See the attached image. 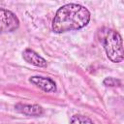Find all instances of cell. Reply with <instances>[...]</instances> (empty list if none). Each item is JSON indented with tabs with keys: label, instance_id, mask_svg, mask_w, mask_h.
<instances>
[{
	"label": "cell",
	"instance_id": "2",
	"mask_svg": "<svg viewBox=\"0 0 124 124\" xmlns=\"http://www.w3.org/2000/svg\"><path fill=\"white\" fill-rule=\"evenodd\" d=\"M104 48L108 58L113 63H119L123 60V44L121 35L112 29H109L104 38Z\"/></svg>",
	"mask_w": 124,
	"mask_h": 124
},
{
	"label": "cell",
	"instance_id": "6",
	"mask_svg": "<svg viewBox=\"0 0 124 124\" xmlns=\"http://www.w3.org/2000/svg\"><path fill=\"white\" fill-rule=\"evenodd\" d=\"M17 111L29 115V116H41L44 114V108L39 105H26V104H17L16 106Z\"/></svg>",
	"mask_w": 124,
	"mask_h": 124
},
{
	"label": "cell",
	"instance_id": "7",
	"mask_svg": "<svg viewBox=\"0 0 124 124\" xmlns=\"http://www.w3.org/2000/svg\"><path fill=\"white\" fill-rule=\"evenodd\" d=\"M70 124H94L93 121L82 114H75L70 119Z\"/></svg>",
	"mask_w": 124,
	"mask_h": 124
},
{
	"label": "cell",
	"instance_id": "3",
	"mask_svg": "<svg viewBox=\"0 0 124 124\" xmlns=\"http://www.w3.org/2000/svg\"><path fill=\"white\" fill-rule=\"evenodd\" d=\"M19 27L17 16L11 11L0 8V34L11 33Z\"/></svg>",
	"mask_w": 124,
	"mask_h": 124
},
{
	"label": "cell",
	"instance_id": "8",
	"mask_svg": "<svg viewBox=\"0 0 124 124\" xmlns=\"http://www.w3.org/2000/svg\"><path fill=\"white\" fill-rule=\"evenodd\" d=\"M104 84L106 86H110V87H114V86H119L121 84V81L115 78H106L104 79Z\"/></svg>",
	"mask_w": 124,
	"mask_h": 124
},
{
	"label": "cell",
	"instance_id": "5",
	"mask_svg": "<svg viewBox=\"0 0 124 124\" xmlns=\"http://www.w3.org/2000/svg\"><path fill=\"white\" fill-rule=\"evenodd\" d=\"M22 57L27 63L32 64L36 67L44 68V67H46V65H47L46 60L45 58H43L41 55H39L37 52H35L34 50H32L30 48H26L22 52Z\"/></svg>",
	"mask_w": 124,
	"mask_h": 124
},
{
	"label": "cell",
	"instance_id": "1",
	"mask_svg": "<svg viewBox=\"0 0 124 124\" xmlns=\"http://www.w3.org/2000/svg\"><path fill=\"white\" fill-rule=\"evenodd\" d=\"M90 20V12L82 5L70 3L60 7L52 20V31L65 33L85 27Z\"/></svg>",
	"mask_w": 124,
	"mask_h": 124
},
{
	"label": "cell",
	"instance_id": "4",
	"mask_svg": "<svg viewBox=\"0 0 124 124\" xmlns=\"http://www.w3.org/2000/svg\"><path fill=\"white\" fill-rule=\"evenodd\" d=\"M29 81L33 83L34 85L38 86L40 89H42L45 92H55L57 90L56 88V83L54 82L53 79L50 78H45V77H40V76H33L29 78Z\"/></svg>",
	"mask_w": 124,
	"mask_h": 124
}]
</instances>
